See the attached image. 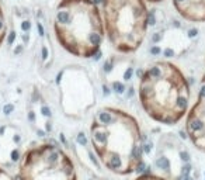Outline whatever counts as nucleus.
<instances>
[{"label":"nucleus","instance_id":"nucleus-10","mask_svg":"<svg viewBox=\"0 0 205 180\" xmlns=\"http://www.w3.org/2000/svg\"><path fill=\"white\" fill-rule=\"evenodd\" d=\"M6 34H7V23H6V16L4 11H3V7L0 4V47L4 41Z\"/></svg>","mask_w":205,"mask_h":180},{"label":"nucleus","instance_id":"nucleus-11","mask_svg":"<svg viewBox=\"0 0 205 180\" xmlns=\"http://www.w3.org/2000/svg\"><path fill=\"white\" fill-rule=\"evenodd\" d=\"M135 180H169L163 176H159V175H155V173H143V175L138 176Z\"/></svg>","mask_w":205,"mask_h":180},{"label":"nucleus","instance_id":"nucleus-13","mask_svg":"<svg viewBox=\"0 0 205 180\" xmlns=\"http://www.w3.org/2000/svg\"><path fill=\"white\" fill-rule=\"evenodd\" d=\"M145 1H150V3H160L163 0H145Z\"/></svg>","mask_w":205,"mask_h":180},{"label":"nucleus","instance_id":"nucleus-2","mask_svg":"<svg viewBox=\"0 0 205 180\" xmlns=\"http://www.w3.org/2000/svg\"><path fill=\"white\" fill-rule=\"evenodd\" d=\"M138 97L153 121L176 125L188 113L191 90L185 75L169 61H155L138 78Z\"/></svg>","mask_w":205,"mask_h":180},{"label":"nucleus","instance_id":"nucleus-7","mask_svg":"<svg viewBox=\"0 0 205 180\" xmlns=\"http://www.w3.org/2000/svg\"><path fill=\"white\" fill-rule=\"evenodd\" d=\"M185 135L197 148L205 152V73L198 87L197 100L185 114Z\"/></svg>","mask_w":205,"mask_h":180},{"label":"nucleus","instance_id":"nucleus-6","mask_svg":"<svg viewBox=\"0 0 205 180\" xmlns=\"http://www.w3.org/2000/svg\"><path fill=\"white\" fill-rule=\"evenodd\" d=\"M60 106L63 114L80 120L96 106V89L90 75L83 66L70 65L58 73Z\"/></svg>","mask_w":205,"mask_h":180},{"label":"nucleus","instance_id":"nucleus-8","mask_svg":"<svg viewBox=\"0 0 205 180\" xmlns=\"http://www.w3.org/2000/svg\"><path fill=\"white\" fill-rule=\"evenodd\" d=\"M23 135L17 128L11 125L0 127V165L6 168L14 166L21 160Z\"/></svg>","mask_w":205,"mask_h":180},{"label":"nucleus","instance_id":"nucleus-9","mask_svg":"<svg viewBox=\"0 0 205 180\" xmlns=\"http://www.w3.org/2000/svg\"><path fill=\"white\" fill-rule=\"evenodd\" d=\"M173 7L185 21L205 23V0H172Z\"/></svg>","mask_w":205,"mask_h":180},{"label":"nucleus","instance_id":"nucleus-3","mask_svg":"<svg viewBox=\"0 0 205 180\" xmlns=\"http://www.w3.org/2000/svg\"><path fill=\"white\" fill-rule=\"evenodd\" d=\"M59 45L77 58H100L105 30L101 10L94 0H60L54 16Z\"/></svg>","mask_w":205,"mask_h":180},{"label":"nucleus","instance_id":"nucleus-12","mask_svg":"<svg viewBox=\"0 0 205 180\" xmlns=\"http://www.w3.org/2000/svg\"><path fill=\"white\" fill-rule=\"evenodd\" d=\"M0 180H16L6 169L0 168Z\"/></svg>","mask_w":205,"mask_h":180},{"label":"nucleus","instance_id":"nucleus-4","mask_svg":"<svg viewBox=\"0 0 205 180\" xmlns=\"http://www.w3.org/2000/svg\"><path fill=\"white\" fill-rule=\"evenodd\" d=\"M105 37L119 53H134L143 44L149 28L145 0H101Z\"/></svg>","mask_w":205,"mask_h":180},{"label":"nucleus","instance_id":"nucleus-1","mask_svg":"<svg viewBox=\"0 0 205 180\" xmlns=\"http://www.w3.org/2000/svg\"><path fill=\"white\" fill-rule=\"evenodd\" d=\"M90 143L102 168L126 176L143 170L145 143L139 122L129 113L102 107L93 117Z\"/></svg>","mask_w":205,"mask_h":180},{"label":"nucleus","instance_id":"nucleus-5","mask_svg":"<svg viewBox=\"0 0 205 180\" xmlns=\"http://www.w3.org/2000/svg\"><path fill=\"white\" fill-rule=\"evenodd\" d=\"M18 180H77L75 163L55 143L27 149L18 165Z\"/></svg>","mask_w":205,"mask_h":180}]
</instances>
